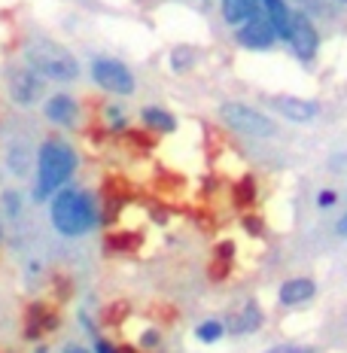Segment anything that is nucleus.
Instances as JSON below:
<instances>
[{"label": "nucleus", "mask_w": 347, "mask_h": 353, "mask_svg": "<svg viewBox=\"0 0 347 353\" xmlns=\"http://www.w3.org/2000/svg\"><path fill=\"white\" fill-rule=\"evenodd\" d=\"M79 171V150L68 143L64 137L49 134L43 137L34 152V183H31V201L34 204H49L58 189L73 183Z\"/></svg>", "instance_id": "nucleus-1"}, {"label": "nucleus", "mask_w": 347, "mask_h": 353, "mask_svg": "<svg viewBox=\"0 0 347 353\" xmlns=\"http://www.w3.org/2000/svg\"><path fill=\"white\" fill-rule=\"evenodd\" d=\"M21 61L31 68L37 77L46 83L70 85L79 79V61L64 43L52 40V37H31L21 49Z\"/></svg>", "instance_id": "nucleus-3"}, {"label": "nucleus", "mask_w": 347, "mask_h": 353, "mask_svg": "<svg viewBox=\"0 0 347 353\" xmlns=\"http://www.w3.org/2000/svg\"><path fill=\"white\" fill-rule=\"evenodd\" d=\"M0 244H3V219H0Z\"/></svg>", "instance_id": "nucleus-38"}, {"label": "nucleus", "mask_w": 347, "mask_h": 353, "mask_svg": "<svg viewBox=\"0 0 347 353\" xmlns=\"http://www.w3.org/2000/svg\"><path fill=\"white\" fill-rule=\"evenodd\" d=\"M265 353H317L311 344H277V347H268Z\"/></svg>", "instance_id": "nucleus-33"}, {"label": "nucleus", "mask_w": 347, "mask_h": 353, "mask_svg": "<svg viewBox=\"0 0 347 353\" xmlns=\"http://www.w3.org/2000/svg\"><path fill=\"white\" fill-rule=\"evenodd\" d=\"M34 353H52V347H49L46 341H37V344H34Z\"/></svg>", "instance_id": "nucleus-37"}, {"label": "nucleus", "mask_w": 347, "mask_h": 353, "mask_svg": "<svg viewBox=\"0 0 347 353\" xmlns=\"http://www.w3.org/2000/svg\"><path fill=\"white\" fill-rule=\"evenodd\" d=\"M40 113H43V119L49 125H55V128L77 131V128H83V122H86V101H79L77 94H68V92H52L43 98Z\"/></svg>", "instance_id": "nucleus-10"}, {"label": "nucleus", "mask_w": 347, "mask_h": 353, "mask_svg": "<svg viewBox=\"0 0 347 353\" xmlns=\"http://www.w3.org/2000/svg\"><path fill=\"white\" fill-rule=\"evenodd\" d=\"M217 119L223 122L232 134L247 137V141H275V137L280 134L277 122L271 119L265 110L247 104V101H238V98L219 101Z\"/></svg>", "instance_id": "nucleus-4"}, {"label": "nucleus", "mask_w": 347, "mask_h": 353, "mask_svg": "<svg viewBox=\"0 0 347 353\" xmlns=\"http://www.w3.org/2000/svg\"><path fill=\"white\" fill-rule=\"evenodd\" d=\"M326 168H329L332 174H347V150H341V152H332L329 161H326Z\"/></svg>", "instance_id": "nucleus-32"}, {"label": "nucleus", "mask_w": 347, "mask_h": 353, "mask_svg": "<svg viewBox=\"0 0 347 353\" xmlns=\"http://www.w3.org/2000/svg\"><path fill=\"white\" fill-rule=\"evenodd\" d=\"M259 12H262L259 0H219V16H223L228 28H238L247 19L259 16Z\"/></svg>", "instance_id": "nucleus-21"}, {"label": "nucleus", "mask_w": 347, "mask_h": 353, "mask_svg": "<svg viewBox=\"0 0 347 353\" xmlns=\"http://www.w3.org/2000/svg\"><path fill=\"white\" fill-rule=\"evenodd\" d=\"M290 6L293 10H301V12H308V16H332L335 12V0H290Z\"/></svg>", "instance_id": "nucleus-30"}, {"label": "nucleus", "mask_w": 347, "mask_h": 353, "mask_svg": "<svg viewBox=\"0 0 347 353\" xmlns=\"http://www.w3.org/2000/svg\"><path fill=\"white\" fill-rule=\"evenodd\" d=\"M286 46H290V55L295 58L299 64L311 68V64L320 58V46H323V37H320V28L317 21L301 10H293V19H290V37H286Z\"/></svg>", "instance_id": "nucleus-7"}, {"label": "nucleus", "mask_w": 347, "mask_h": 353, "mask_svg": "<svg viewBox=\"0 0 347 353\" xmlns=\"http://www.w3.org/2000/svg\"><path fill=\"white\" fill-rule=\"evenodd\" d=\"M201 61V49L192 46V43H174L171 52H168V70L177 73V77H186L198 68Z\"/></svg>", "instance_id": "nucleus-20"}, {"label": "nucleus", "mask_w": 347, "mask_h": 353, "mask_svg": "<svg viewBox=\"0 0 347 353\" xmlns=\"http://www.w3.org/2000/svg\"><path fill=\"white\" fill-rule=\"evenodd\" d=\"M98 116H101V122H104V128H107L110 137H122L125 131L131 128L128 110H125L122 101H101Z\"/></svg>", "instance_id": "nucleus-19"}, {"label": "nucleus", "mask_w": 347, "mask_h": 353, "mask_svg": "<svg viewBox=\"0 0 347 353\" xmlns=\"http://www.w3.org/2000/svg\"><path fill=\"white\" fill-rule=\"evenodd\" d=\"M131 317V305L125 299H113V301H107L104 307L98 311V323L101 326H107V329H119L125 326Z\"/></svg>", "instance_id": "nucleus-26"}, {"label": "nucleus", "mask_w": 347, "mask_h": 353, "mask_svg": "<svg viewBox=\"0 0 347 353\" xmlns=\"http://www.w3.org/2000/svg\"><path fill=\"white\" fill-rule=\"evenodd\" d=\"M73 296H77V281H73L68 271H52V274H49V299L61 307V305H68Z\"/></svg>", "instance_id": "nucleus-25"}, {"label": "nucleus", "mask_w": 347, "mask_h": 353, "mask_svg": "<svg viewBox=\"0 0 347 353\" xmlns=\"http://www.w3.org/2000/svg\"><path fill=\"white\" fill-rule=\"evenodd\" d=\"M61 329V311L52 299H31L21 307V338L25 341H43Z\"/></svg>", "instance_id": "nucleus-8"}, {"label": "nucleus", "mask_w": 347, "mask_h": 353, "mask_svg": "<svg viewBox=\"0 0 347 353\" xmlns=\"http://www.w3.org/2000/svg\"><path fill=\"white\" fill-rule=\"evenodd\" d=\"M92 353H119V347H116L110 338H95V350Z\"/></svg>", "instance_id": "nucleus-34"}, {"label": "nucleus", "mask_w": 347, "mask_h": 353, "mask_svg": "<svg viewBox=\"0 0 347 353\" xmlns=\"http://www.w3.org/2000/svg\"><path fill=\"white\" fill-rule=\"evenodd\" d=\"M88 79L95 83V88H101L104 94H113V98H131L137 92V73L122 58L113 55H92Z\"/></svg>", "instance_id": "nucleus-5"}, {"label": "nucleus", "mask_w": 347, "mask_h": 353, "mask_svg": "<svg viewBox=\"0 0 347 353\" xmlns=\"http://www.w3.org/2000/svg\"><path fill=\"white\" fill-rule=\"evenodd\" d=\"M34 152L28 146V141H12L3 146V168L10 171L16 180H28L31 176V165H34Z\"/></svg>", "instance_id": "nucleus-18"}, {"label": "nucleus", "mask_w": 347, "mask_h": 353, "mask_svg": "<svg viewBox=\"0 0 347 353\" xmlns=\"http://www.w3.org/2000/svg\"><path fill=\"white\" fill-rule=\"evenodd\" d=\"M135 344L143 353H161V347H165V335H161V329L156 326V323H150V326L140 329V335L135 338Z\"/></svg>", "instance_id": "nucleus-28"}, {"label": "nucleus", "mask_w": 347, "mask_h": 353, "mask_svg": "<svg viewBox=\"0 0 347 353\" xmlns=\"http://www.w3.org/2000/svg\"><path fill=\"white\" fill-rule=\"evenodd\" d=\"M46 210H49V225H52V232H58L68 241L86 238V234L101 229V201H98V192L88 186L68 183V186L58 189V192L49 198Z\"/></svg>", "instance_id": "nucleus-2"}, {"label": "nucleus", "mask_w": 347, "mask_h": 353, "mask_svg": "<svg viewBox=\"0 0 347 353\" xmlns=\"http://www.w3.org/2000/svg\"><path fill=\"white\" fill-rule=\"evenodd\" d=\"M335 3H338V6H347V0H335Z\"/></svg>", "instance_id": "nucleus-39"}, {"label": "nucleus", "mask_w": 347, "mask_h": 353, "mask_svg": "<svg viewBox=\"0 0 347 353\" xmlns=\"http://www.w3.org/2000/svg\"><path fill=\"white\" fill-rule=\"evenodd\" d=\"M28 208V195L16 186H3L0 189V219L3 223H19L21 213Z\"/></svg>", "instance_id": "nucleus-23"}, {"label": "nucleus", "mask_w": 347, "mask_h": 353, "mask_svg": "<svg viewBox=\"0 0 347 353\" xmlns=\"http://www.w3.org/2000/svg\"><path fill=\"white\" fill-rule=\"evenodd\" d=\"M238 225H241V232L247 234V238H256V241H262L265 234H268V229H265V219H262L259 210L238 213Z\"/></svg>", "instance_id": "nucleus-29"}, {"label": "nucleus", "mask_w": 347, "mask_h": 353, "mask_svg": "<svg viewBox=\"0 0 347 353\" xmlns=\"http://www.w3.org/2000/svg\"><path fill=\"white\" fill-rule=\"evenodd\" d=\"M0 189H3V186H0Z\"/></svg>", "instance_id": "nucleus-40"}, {"label": "nucleus", "mask_w": 347, "mask_h": 353, "mask_svg": "<svg viewBox=\"0 0 347 353\" xmlns=\"http://www.w3.org/2000/svg\"><path fill=\"white\" fill-rule=\"evenodd\" d=\"M140 125H143L146 131H152L156 137H168V134H177L180 131V116L171 113L168 107L161 104H146L140 107Z\"/></svg>", "instance_id": "nucleus-17"}, {"label": "nucleus", "mask_w": 347, "mask_h": 353, "mask_svg": "<svg viewBox=\"0 0 347 353\" xmlns=\"http://www.w3.org/2000/svg\"><path fill=\"white\" fill-rule=\"evenodd\" d=\"M226 320L223 317H208V320H201L195 326V341H201V344H208V347H213V344H219L226 338Z\"/></svg>", "instance_id": "nucleus-27"}, {"label": "nucleus", "mask_w": 347, "mask_h": 353, "mask_svg": "<svg viewBox=\"0 0 347 353\" xmlns=\"http://www.w3.org/2000/svg\"><path fill=\"white\" fill-rule=\"evenodd\" d=\"M338 201H341V195H338V189H332V186L317 189V195H314L317 210H332V208H338Z\"/></svg>", "instance_id": "nucleus-31"}, {"label": "nucleus", "mask_w": 347, "mask_h": 353, "mask_svg": "<svg viewBox=\"0 0 347 353\" xmlns=\"http://www.w3.org/2000/svg\"><path fill=\"white\" fill-rule=\"evenodd\" d=\"M335 234L338 238H347V208H344V213L338 216V223H335Z\"/></svg>", "instance_id": "nucleus-35"}, {"label": "nucleus", "mask_w": 347, "mask_h": 353, "mask_svg": "<svg viewBox=\"0 0 347 353\" xmlns=\"http://www.w3.org/2000/svg\"><path fill=\"white\" fill-rule=\"evenodd\" d=\"M259 6H262L265 16H268L271 25H275L277 40L286 43V37H290V19H293L290 0H259Z\"/></svg>", "instance_id": "nucleus-22"}, {"label": "nucleus", "mask_w": 347, "mask_h": 353, "mask_svg": "<svg viewBox=\"0 0 347 353\" xmlns=\"http://www.w3.org/2000/svg\"><path fill=\"white\" fill-rule=\"evenodd\" d=\"M143 247V234L135 225H110L104 232V253L107 256H135Z\"/></svg>", "instance_id": "nucleus-16"}, {"label": "nucleus", "mask_w": 347, "mask_h": 353, "mask_svg": "<svg viewBox=\"0 0 347 353\" xmlns=\"http://www.w3.org/2000/svg\"><path fill=\"white\" fill-rule=\"evenodd\" d=\"M232 37H235V46L247 49V52H271V49L280 43L275 25L268 21L265 12H259V16H253V19H247L244 25H238Z\"/></svg>", "instance_id": "nucleus-11"}, {"label": "nucleus", "mask_w": 347, "mask_h": 353, "mask_svg": "<svg viewBox=\"0 0 347 353\" xmlns=\"http://www.w3.org/2000/svg\"><path fill=\"white\" fill-rule=\"evenodd\" d=\"M259 195H262L259 192V176H256L253 171H244L228 183V204H232L238 213L259 208Z\"/></svg>", "instance_id": "nucleus-15"}, {"label": "nucleus", "mask_w": 347, "mask_h": 353, "mask_svg": "<svg viewBox=\"0 0 347 353\" xmlns=\"http://www.w3.org/2000/svg\"><path fill=\"white\" fill-rule=\"evenodd\" d=\"M223 320H226V332L228 335H256L265 326V311H262L259 299L250 296L241 307L228 311Z\"/></svg>", "instance_id": "nucleus-13"}, {"label": "nucleus", "mask_w": 347, "mask_h": 353, "mask_svg": "<svg viewBox=\"0 0 347 353\" xmlns=\"http://www.w3.org/2000/svg\"><path fill=\"white\" fill-rule=\"evenodd\" d=\"M320 292V283L314 281L311 274H293L286 281H280L277 286V305L284 311H299V307L311 305Z\"/></svg>", "instance_id": "nucleus-12"}, {"label": "nucleus", "mask_w": 347, "mask_h": 353, "mask_svg": "<svg viewBox=\"0 0 347 353\" xmlns=\"http://www.w3.org/2000/svg\"><path fill=\"white\" fill-rule=\"evenodd\" d=\"M265 107L275 116H280L290 125H311L314 119H320L323 104L317 98H305V94H290V92H275L265 94Z\"/></svg>", "instance_id": "nucleus-9"}, {"label": "nucleus", "mask_w": 347, "mask_h": 353, "mask_svg": "<svg viewBox=\"0 0 347 353\" xmlns=\"http://www.w3.org/2000/svg\"><path fill=\"white\" fill-rule=\"evenodd\" d=\"M119 141L128 146V152H135V156H150V152L159 146V137L152 134V131H146L143 125H131Z\"/></svg>", "instance_id": "nucleus-24"}, {"label": "nucleus", "mask_w": 347, "mask_h": 353, "mask_svg": "<svg viewBox=\"0 0 347 353\" xmlns=\"http://www.w3.org/2000/svg\"><path fill=\"white\" fill-rule=\"evenodd\" d=\"M235 259H238V244L232 238L217 241L210 250V262H208V281L210 283H228L235 274Z\"/></svg>", "instance_id": "nucleus-14"}, {"label": "nucleus", "mask_w": 347, "mask_h": 353, "mask_svg": "<svg viewBox=\"0 0 347 353\" xmlns=\"http://www.w3.org/2000/svg\"><path fill=\"white\" fill-rule=\"evenodd\" d=\"M61 353H92V350H86V347H79V344H68Z\"/></svg>", "instance_id": "nucleus-36"}, {"label": "nucleus", "mask_w": 347, "mask_h": 353, "mask_svg": "<svg viewBox=\"0 0 347 353\" xmlns=\"http://www.w3.org/2000/svg\"><path fill=\"white\" fill-rule=\"evenodd\" d=\"M3 83H6V94H10V101L16 107H21V110L40 107L43 98H46V79L37 77L25 61L10 64V68L3 70Z\"/></svg>", "instance_id": "nucleus-6"}]
</instances>
